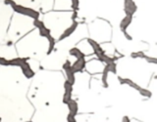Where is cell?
<instances>
[{
	"label": "cell",
	"instance_id": "obj_7",
	"mask_svg": "<svg viewBox=\"0 0 157 122\" xmlns=\"http://www.w3.org/2000/svg\"><path fill=\"white\" fill-rule=\"evenodd\" d=\"M77 26H78V23H77L75 22V23H74L72 24V26H71L70 27H69V28H67L66 30L64 31V33L62 34V36L60 37V39H61V40H62V39H64V38L68 37V36H70L71 34H72V33H73L74 31L76 30V27H77Z\"/></svg>",
	"mask_w": 157,
	"mask_h": 122
},
{
	"label": "cell",
	"instance_id": "obj_6",
	"mask_svg": "<svg viewBox=\"0 0 157 122\" xmlns=\"http://www.w3.org/2000/svg\"><path fill=\"white\" fill-rule=\"evenodd\" d=\"M67 105H68V107H69V110H70V113L73 114V115H77L78 109V106L77 102L71 100Z\"/></svg>",
	"mask_w": 157,
	"mask_h": 122
},
{
	"label": "cell",
	"instance_id": "obj_9",
	"mask_svg": "<svg viewBox=\"0 0 157 122\" xmlns=\"http://www.w3.org/2000/svg\"><path fill=\"white\" fill-rule=\"evenodd\" d=\"M70 55L73 56V57H75V58H77V60H78V59L85 58V55H83V53H82L78 48H73V49H71V50H70Z\"/></svg>",
	"mask_w": 157,
	"mask_h": 122
},
{
	"label": "cell",
	"instance_id": "obj_11",
	"mask_svg": "<svg viewBox=\"0 0 157 122\" xmlns=\"http://www.w3.org/2000/svg\"><path fill=\"white\" fill-rule=\"evenodd\" d=\"M132 58H136V57H144V54L142 53H136V54H132Z\"/></svg>",
	"mask_w": 157,
	"mask_h": 122
},
{
	"label": "cell",
	"instance_id": "obj_14",
	"mask_svg": "<svg viewBox=\"0 0 157 122\" xmlns=\"http://www.w3.org/2000/svg\"><path fill=\"white\" fill-rule=\"evenodd\" d=\"M0 122H2V118H1V117H0Z\"/></svg>",
	"mask_w": 157,
	"mask_h": 122
},
{
	"label": "cell",
	"instance_id": "obj_12",
	"mask_svg": "<svg viewBox=\"0 0 157 122\" xmlns=\"http://www.w3.org/2000/svg\"><path fill=\"white\" fill-rule=\"evenodd\" d=\"M73 1V7L75 9H78V0H72Z\"/></svg>",
	"mask_w": 157,
	"mask_h": 122
},
{
	"label": "cell",
	"instance_id": "obj_8",
	"mask_svg": "<svg viewBox=\"0 0 157 122\" xmlns=\"http://www.w3.org/2000/svg\"><path fill=\"white\" fill-rule=\"evenodd\" d=\"M132 16H130V15H127V16L123 19V21L121 22V29L123 31H125V29L130 26V23H132Z\"/></svg>",
	"mask_w": 157,
	"mask_h": 122
},
{
	"label": "cell",
	"instance_id": "obj_13",
	"mask_svg": "<svg viewBox=\"0 0 157 122\" xmlns=\"http://www.w3.org/2000/svg\"><path fill=\"white\" fill-rule=\"evenodd\" d=\"M122 122H131V121H130L129 117H128V116H124V117H123Z\"/></svg>",
	"mask_w": 157,
	"mask_h": 122
},
{
	"label": "cell",
	"instance_id": "obj_2",
	"mask_svg": "<svg viewBox=\"0 0 157 122\" xmlns=\"http://www.w3.org/2000/svg\"><path fill=\"white\" fill-rule=\"evenodd\" d=\"M85 66H86V60H85V58L78 59V60L75 62V63L71 66V70H73L74 73H76L78 71L82 70L83 68H85Z\"/></svg>",
	"mask_w": 157,
	"mask_h": 122
},
{
	"label": "cell",
	"instance_id": "obj_4",
	"mask_svg": "<svg viewBox=\"0 0 157 122\" xmlns=\"http://www.w3.org/2000/svg\"><path fill=\"white\" fill-rule=\"evenodd\" d=\"M34 26L39 29V33H40L41 36H45V37L50 36V32H49V30L45 27V26H44L42 22L36 20V21H34Z\"/></svg>",
	"mask_w": 157,
	"mask_h": 122
},
{
	"label": "cell",
	"instance_id": "obj_3",
	"mask_svg": "<svg viewBox=\"0 0 157 122\" xmlns=\"http://www.w3.org/2000/svg\"><path fill=\"white\" fill-rule=\"evenodd\" d=\"M64 88H65V94L63 97V102L68 104L72 100V85L67 81L64 85Z\"/></svg>",
	"mask_w": 157,
	"mask_h": 122
},
{
	"label": "cell",
	"instance_id": "obj_5",
	"mask_svg": "<svg viewBox=\"0 0 157 122\" xmlns=\"http://www.w3.org/2000/svg\"><path fill=\"white\" fill-rule=\"evenodd\" d=\"M21 68H22V70L24 72V74L25 76H26L27 78H32L33 75H34V72L33 71V70L31 67H29V63L27 62H25L23 65L21 66Z\"/></svg>",
	"mask_w": 157,
	"mask_h": 122
},
{
	"label": "cell",
	"instance_id": "obj_10",
	"mask_svg": "<svg viewBox=\"0 0 157 122\" xmlns=\"http://www.w3.org/2000/svg\"><path fill=\"white\" fill-rule=\"evenodd\" d=\"M67 120H68V122H77V120H76V115H73L71 113H69V115L67 117Z\"/></svg>",
	"mask_w": 157,
	"mask_h": 122
},
{
	"label": "cell",
	"instance_id": "obj_1",
	"mask_svg": "<svg viewBox=\"0 0 157 122\" xmlns=\"http://www.w3.org/2000/svg\"><path fill=\"white\" fill-rule=\"evenodd\" d=\"M13 8H14V10L16 12H18L20 14H23V15H27V16L32 17L34 20H37V18L39 16V14L37 12L34 11V10L29 9V8H26V7H23V6H21V5H16V4H15L14 6H13Z\"/></svg>",
	"mask_w": 157,
	"mask_h": 122
}]
</instances>
